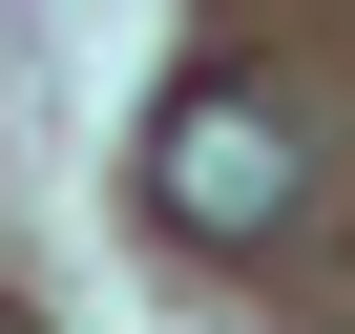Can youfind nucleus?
<instances>
[{"instance_id":"obj_1","label":"nucleus","mask_w":355,"mask_h":334,"mask_svg":"<svg viewBox=\"0 0 355 334\" xmlns=\"http://www.w3.org/2000/svg\"><path fill=\"white\" fill-rule=\"evenodd\" d=\"M167 230H209V251L293 230V125L230 105V84H189V105H167Z\"/></svg>"},{"instance_id":"obj_2","label":"nucleus","mask_w":355,"mask_h":334,"mask_svg":"<svg viewBox=\"0 0 355 334\" xmlns=\"http://www.w3.org/2000/svg\"><path fill=\"white\" fill-rule=\"evenodd\" d=\"M0 334H21V313H0Z\"/></svg>"}]
</instances>
